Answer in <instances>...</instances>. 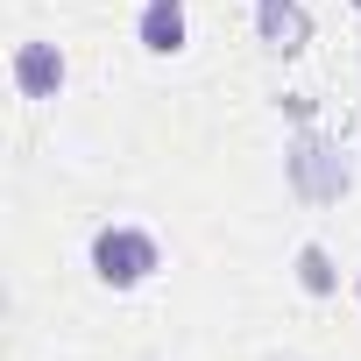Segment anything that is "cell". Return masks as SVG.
Wrapping results in <instances>:
<instances>
[{
	"mask_svg": "<svg viewBox=\"0 0 361 361\" xmlns=\"http://www.w3.org/2000/svg\"><path fill=\"white\" fill-rule=\"evenodd\" d=\"M262 43L269 50H298L305 43V8L298 0H262Z\"/></svg>",
	"mask_w": 361,
	"mask_h": 361,
	"instance_id": "cell-5",
	"label": "cell"
},
{
	"mask_svg": "<svg viewBox=\"0 0 361 361\" xmlns=\"http://www.w3.org/2000/svg\"><path fill=\"white\" fill-rule=\"evenodd\" d=\"M135 36H142V50H156V57H177V50H185V8H177V0H142Z\"/></svg>",
	"mask_w": 361,
	"mask_h": 361,
	"instance_id": "cell-4",
	"label": "cell"
},
{
	"mask_svg": "<svg viewBox=\"0 0 361 361\" xmlns=\"http://www.w3.org/2000/svg\"><path fill=\"white\" fill-rule=\"evenodd\" d=\"M298 283H305V290H319V298L340 283V276H333V255H326L319 241H305V248H298Z\"/></svg>",
	"mask_w": 361,
	"mask_h": 361,
	"instance_id": "cell-6",
	"label": "cell"
},
{
	"mask_svg": "<svg viewBox=\"0 0 361 361\" xmlns=\"http://www.w3.org/2000/svg\"><path fill=\"white\" fill-rule=\"evenodd\" d=\"M290 185L305 199H340L347 192V156L333 142H319V135H298L290 142Z\"/></svg>",
	"mask_w": 361,
	"mask_h": 361,
	"instance_id": "cell-2",
	"label": "cell"
},
{
	"mask_svg": "<svg viewBox=\"0 0 361 361\" xmlns=\"http://www.w3.org/2000/svg\"><path fill=\"white\" fill-rule=\"evenodd\" d=\"M156 269H163V248H156L149 227H99V234H92V276H99L106 290H135V283H149Z\"/></svg>",
	"mask_w": 361,
	"mask_h": 361,
	"instance_id": "cell-1",
	"label": "cell"
},
{
	"mask_svg": "<svg viewBox=\"0 0 361 361\" xmlns=\"http://www.w3.org/2000/svg\"><path fill=\"white\" fill-rule=\"evenodd\" d=\"M354 298H361V276H354Z\"/></svg>",
	"mask_w": 361,
	"mask_h": 361,
	"instance_id": "cell-7",
	"label": "cell"
},
{
	"mask_svg": "<svg viewBox=\"0 0 361 361\" xmlns=\"http://www.w3.org/2000/svg\"><path fill=\"white\" fill-rule=\"evenodd\" d=\"M15 92L22 99H57L64 92V50L57 43H15Z\"/></svg>",
	"mask_w": 361,
	"mask_h": 361,
	"instance_id": "cell-3",
	"label": "cell"
}]
</instances>
